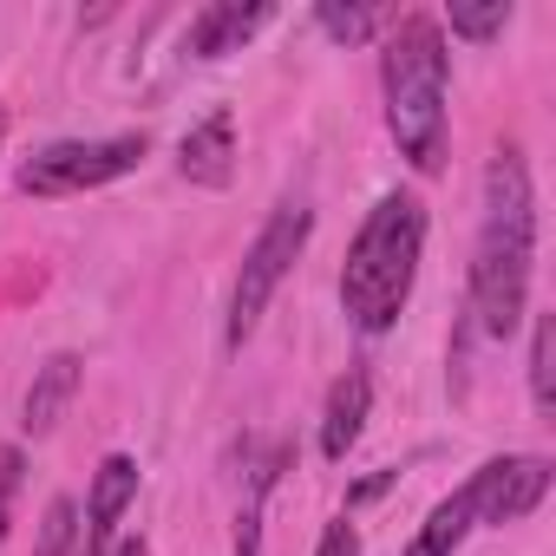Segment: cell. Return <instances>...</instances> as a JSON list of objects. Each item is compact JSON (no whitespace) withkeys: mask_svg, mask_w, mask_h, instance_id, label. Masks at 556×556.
Returning <instances> with one entry per match:
<instances>
[{"mask_svg":"<svg viewBox=\"0 0 556 556\" xmlns=\"http://www.w3.org/2000/svg\"><path fill=\"white\" fill-rule=\"evenodd\" d=\"M0 138H8V118H0Z\"/></svg>","mask_w":556,"mask_h":556,"instance_id":"cell-21","label":"cell"},{"mask_svg":"<svg viewBox=\"0 0 556 556\" xmlns=\"http://www.w3.org/2000/svg\"><path fill=\"white\" fill-rule=\"evenodd\" d=\"M177 170L190 177V184H203V190H223L229 177H236V118L216 105L203 125H190L184 131V144H177Z\"/></svg>","mask_w":556,"mask_h":556,"instance_id":"cell-9","label":"cell"},{"mask_svg":"<svg viewBox=\"0 0 556 556\" xmlns=\"http://www.w3.org/2000/svg\"><path fill=\"white\" fill-rule=\"evenodd\" d=\"M14 484H21V452L8 445V452H0V530H8V504H14Z\"/></svg>","mask_w":556,"mask_h":556,"instance_id":"cell-18","label":"cell"},{"mask_svg":"<svg viewBox=\"0 0 556 556\" xmlns=\"http://www.w3.org/2000/svg\"><path fill=\"white\" fill-rule=\"evenodd\" d=\"M131 497H138V458L112 452L92 471V497H86V523H79V549L73 556H112V536H118V517L131 510Z\"/></svg>","mask_w":556,"mask_h":556,"instance_id":"cell-7","label":"cell"},{"mask_svg":"<svg viewBox=\"0 0 556 556\" xmlns=\"http://www.w3.org/2000/svg\"><path fill=\"white\" fill-rule=\"evenodd\" d=\"M530 406L543 419L556 413V321L549 315L530 321Z\"/></svg>","mask_w":556,"mask_h":556,"instance_id":"cell-13","label":"cell"},{"mask_svg":"<svg viewBox=\"0 0 556 556\" xmlns=\"http://www.w3.org/2000/svg\"><path fill=\"white\" fill-rule=\"evenodd\" d=\"M465 491H471L478 523H517V517H530V510L543 504V491H549V458H536V452L484 458V465L465 478Z\"/></svg>","mask_w":556,"mask_h":556,"instance_id":"cell-6","label":"cell"},{"mask_svg":"<svg viewBox=\"0 0 556 556\" xmlns=\"http://www.w3.org/2000/svg\"><path fill=\"white\" fill-rule=\"evenodd\" d=\"M308 236H315V210H308V203H282V210L255 229V242H249V255H242V275H236V289H229V328H223L229 348H242V341L262 328L275 289L289 282V268L302 262Z\"/></svg>","mask_w":556,"mask_h":556,"instance_id":"cell-4","label":"cell"},{"mask_svg":"<svg viewBox=\"0 0 556 556\" xmlns=\"http://www.w3.org/2000/svg\"><path fill=\"white\" fill-rule=\"evenodd\" d=\"M419 255H426V203L413 190H387L354 229L348 268H341V308L361 334H387L406 315Z\"/></svg>","mask_w":556,"mask_h":556,"instance_id":"cell-2","label":"cell"},{"mask_svg":"<svg viewBox=\"0 0 556 556\" xmlns=\"http://www.w3.org/2000/svg\"><path fill=\"white\" fill-rule=\"evenodd\" d=\"M151 138L144 131H118V138H60L47 151H34L21 164V190L27 197H79V190H105L118 177H131L144 164Z\"/></svg>","mask_w":556,"mask_h":556,"instance_id":"cell-5","label":"cell"},{"mask_svg":"<svg viewBox=\"0 0 556 556\" xmlns=\"http://www.w3.org/2000/svg\"><path fill=\"white\" fill-rule=\"evenodd\" d=\"M367 406H374V380L361 367H348L334 387H328V406H321V458H348L354 439L367 432Z\"/></svg>","mask_w":556,"mask_h":556,"instance_id":"cell-10","label":"cell"},{"mask_svg":"<svg viewBox=\"0 0 556 556\" xmlns=\"http://www.w3.org/2000/svg\"><path fill=\"white\" fill-rule=\"evenodd\" d=\"M478 530V510H471V491L458 484L452 497H439L432 504V517L419 523V536L406 543V556H458V543Z\"/></svg>","mask_w":556,"mask_h":556,"instance_id":"cell-12","label":"cell"},{"mask_svg":"<svg viewBox=\"0 0 556 556\" xmlns=\"http://www.w3.org/2000/svg\"><path fill=\"white\" fill-rule=\"evenodd\" d=\"M380 79H387V131L400 157L419 177H439L445 170V79H452L445 27L432 14H400L387 34Z\"/></svg>","mask_w":556,"mask_h":556,"instance_id":"cell-3","label":"cell"},{"mask_svg":"<svg viewBox=\"0 0 556 556\" xmlns=\"http://www.w3.org/2000/svg\"><path fill=\"white\" fill-rule=\"evenodd\" d=\"M380 21H387V14H374V8H334V0H328V8H315V27H321L334 47H361V40H374Z\"/></svg>","mask_w":556,"mask_h":556,"instance_id":"cell-14","label":"cell"},{"mask_svg":"<svg viewBox=\"0 0 556 556\" xmlns=\"http://www.w3.org/2000/svg\"><path fill=\"white\" fill-rule=\"evenodd\" d=\"M112 556H151V543L144 536H125V543H112Z\"/></svg>","mask_w":556,"mask_h":556,"instance_id":"cell-20","label":"cell"},{"mask_svg":"<svg viewBox=\"0 0 556 556\" xmlns=\"http://www.w3.org/2000/svg\"><path fill=\"white\" fill-rule=\"evenodd\" d=\"M530 262H536V197L523 151L504 144L484 170V216H478V249H471V315L478 334L510 341L517 321L530 315Z\"/></svg>","mask_w":556,"mask_h":556,"instance_id":"cell-1","label":"cell"},{"mask_svg":"<svg viewBox=\"0 0 556 556\" xmlns=\"http://www.w3.org/2000/svg\"><path fill=\"white\" fill-rule=\"evenodd\" d=\"M393 478H400V471H374L367 484H354V491H348V504H367V497H380V491H387Z\"/></svg>","mask_w":556,"mask_h":556,"instance_id":"cell-19","label":"cell"},{"mask_svg":"<svg viewBox=\"0 0 556 556\" xmlns=\"http://www.w3.org/2000/svg\"><path fill=\"white\" fill-rule=\"evenodd\" d=\"M79 380H86V361H79V354H47V367H40V374H34V387H27L21 426H27L34 439H47V432L66 419V406H73Z\"/></svg>","mask_w":556,"mask_h":556,"instance_id":"cell-11","label":"cell"},{"mask_svg":"<svg viewBox=\"0 0 556 556\" xmlns=\"http://www.w3.org/2000/svg\"><path fill=\"white\" fill-rule=\"evenodd\" d=\"M445 27H452L458 40H497V34L510 27V0H484V8H452V14H445Z\"/></svg>","mask_w":556,"mask_h":556,"instance_id":"cell-16","label":"cell"},{"mask_svg":"<svg viewBox=\"0 0 556 556\" xmlns=\"http://www.w3.org/2000/svg\"><path fill=\"white\" fill-rule=\"evenodd\" d=\"M275 21L268 0H210V8L190 21V53L197 60H223V53H242V40H255L262 27Z\"/></svg>","mask_w":556,"mask_h":556,"instance_id":"cell-8","label":"cell"},{"mask_svg":"<svg viewBox=\"0 0 556 556\" xmlns=\"http://www.w3.org/2000/svg\"><path fill=\"white\" fill-rule=\"evenodd\" d=\"M315 556H361L354 523H348V517H341V523H328V530H321V543H315Z\"/></svg>","mask_w":556,"mask_h":556,"instance_id":"cell-17","label":"cell"},{"mask_svg":"<svg viewBox=\"0 0 556 556\" xmlns=\"http://www.w3.org/2000/svg\"><path fill=\"white\" fill-rule=\"evenodd\" d=\"M73 549H79V510H73V497H53L47 517H40L34 556H73Z\"/></svg>","mask_w":556,"mask_h":556,"instance_id":"cell-15","label":"cell"}]
</instances>
